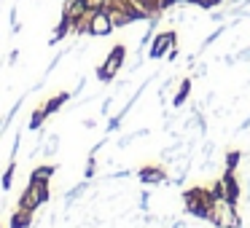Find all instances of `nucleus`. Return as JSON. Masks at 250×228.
<instances>
[{
    "instance_id": "9b49d317",
    "label": "nucleus",
    "mask_w": 250,
    "mask_h": 228,
    "mask_svg": "<svg viewBox=\"0 0 250 228\" xmlns=\"http://www.w3.org/2000/svg\"><path fill=\"white\" fill-rule=\"evenodd\" d=\"M57 174V167L54 164H38V167L30 172V180H35V183H51V177Z\"/></svg>"
},
{
    "instance_id": "4be33fe9",
    "label": "nucleus",
    "mask_w": 250,
    "mask_h": 228,
    "mask_svg": "<svg viewBox=\"0 0 250 228\" xmlns=\"http://www.w3.org/2000/svg\"><path fill=\"white\" fill-rule=\"evenodd\" d=\"M202 76H207V65H205V62L194 65V78H202Z\"/></svg>"
},
{
    "instance_id": "6ab92c4d",
    "label": "nucleus",
    "mask_w": 250,
    "mask_h": 228,
    "mask_svg": "<svg viewBox=\"0 0 250 228\" xmlns=\"http://www.w3.org/2000/svg\"><path fill=\"white\" fill-rule=\"evenodd\" d=\"M239 158H242V153L239 151H229L226 153V158H223V169H237V164H239Z\"/></svg>"
},
{
    "instance_id": "dca6fc26",
    "label": "nucleus",
    "mask_w": 250,
    "mask_h": 228,
    "mask_svg": "<svg viewBox=\"0 0 250 228\" xmlns=\"http://www.w3.org/2000/svg\"><path fill=\"white\" fill-rule=\"evenodd\" d=\"M57 151H60V134H49V137H46V145H43V151H41V153H43V158H51Z\"/></svg>"
},
{
    "instance_id": "a211bd4d",
    "label": "nucleus",
    "mask_w": 250,
    "mask_h": 228,
    "mask_svg": "<svg viewBox=\"0 0 250 228\" xmlns=\"http://www.w3.org/2000/svg\"><path fill=\"white\" fill-rule=\"evenodd\" d=\"M226 30H229V27H226V24H218V27H215V30H212V35H207V38H205V40H202V46H199V51H205V49H207V46H212V43H215V40H218V38H221V35H223V33H226Z\"/></svg>"
},
{
    "instance_id": "2eb2a0df",
    "label": "nucleus",
    "mask_w": 250,
    "mask_h": 228,
    "mask_svg": "<svg viewBox=\"0 0 250 228\" xmlns=\"http://www.w3.org/2000/svg\"><path fill=\"white\" fill-rule=\"evenodd\" d=\"M14 174H17V158H11L8 167H6V172L0 174V188H3V190H8L14 185Z\"/></svg>"
},
{
    "instance_id": "423d86ee",
    "label": "nucleus",
    "mask_w": 250,
    "mask_h": 228,
    "mask_svg": "<svg viewBox=\"0 0 250 228\" xmlns=\"http://www.w3.org/2000/svg\"><path fill=\"white\" fill-rule=\"evenodd\" d=\"M178 43V33L175 30H164V33H156L151 40V46H148V57L151 59H162V57H167L169 46Z\"/></svg>"
},
{
    "instance_id": "7c9ffc66",
    "label": "nucleus",
    "mask_w": 250,
    "mask_h": 228,
    "mask_svg": "<svg viewBox=\"0 0 250 228\" xmlns=\"http://www.w3.org/2000/svg\"><path fill=\"white\" fill-rule=\"evenodd\" d=\"M248 201H250V177H248Z\"/></svg>"
},
{
    "instance_id": "9d476101",
    "label": "nucleus",
    "mask_w": 250,
    "mask_h": 228,
    "mask_svg": "<svg viewBox=\"0 0 250 228\" xmlns=\"http://www.w3.org/2000/svg\"><path fill=\"white\" fill-rule=\"evenodd\" d=\"M191 83H194V78H183V81L178 83V92H175V97H172V108H183V105L188 102Z\"/></svg>"
},
{
    "instance_id": "412c9836",
    "label": "nucleus",
    "mask_w": 250,
    "mask_h": 228,
    "mask_svg": "<svg viewBox=\"0 0 250 228\" xmlns=\"http://www.w3.org/2000/svg\"><path fill=\"white\" fill-rule=\"evenodd\" d=\"M186 6H196V8H205V11H210L212 8V0H183Z\"/></svg>"
},
{
    "instance_id": "c756f323",
    "label": "nucleus",
    "mask_w": 250,
    "mask_h": 228,
    "mask_svg": "<svg viewBox=\"0 0 250 228\" xmlns=\"http://www.w3.org/2000/svg\"><path fill=\"white\" fill-rule=\"evenodd\" d=\"M221 3H226V0H212V8H215V6H221Z\"/></svg>"
},
{
    "instance_id": "f8f14e48",
    "label": "nucleus",
    "mask_w": 250,
    "mask_h": 228,
    "mask_svg": "<svg viewBox=\"0 0 250 228\" xmlns=\"http://www.w3.org/2000/svg\"><path fill=\"white\" fill-rule=\"evenodd\" d=\"M86 190H89V180H86V177H83V183H78V185H73V188H70V190H67V193H65V196H62V201H65V209H70V207H73V204H76V201H78V199H81V196H83V193H86Z\"/></svg>"
},
{
    "instance_id": "20e7f679",
    "label": "nucleus",
    "mask_w": 250,
    "mask_h": 228,
    "mask_svg": "<svg viewBox=\"0 0 250 228\" xmlns=\"http://www.w3.org/2000/svg\"><path fill=\"white\" fill-rule=\"evenodd\" d=\"M113 22H110V14H108V0H97L89 11V30L86 35L92 38H108L113 33Z\"/></svg>"
},
{
    "instance_id": "5701e85b",
    "label": "nucleus",
    "mask_w": 250,
    "mask_h": 228,
    "mask_svg": "<svg viewBox=\"0 0 250 228\" xmlns=\"http://www.w3.org/2000/svg\"><path fill=\"white\" fill-rule=\"evenodd\" d=\"M180 3H183V0H162V8H164V11H169L172 6H180ZM183 6H186V3H183Z\"/></svg>"
},
{
    "instance_id": "39448f33",
    "label": "nucleus",
    "mask_w": 250,
    "mask_h": 228,
    "mask_svg": "<svg viewBox=\"0 0 250 228\" xmlns=\"http://www.w3.org/2000/svg\"><path fill=\"white\" fill-rule=\"evenodd\" d=\"M126 62V46H113V49L108 51V57H105V62L97 67V81L103 83H110L116 76H119V70L124 67Z\"/></svg>"
},
{
    "instance_id": "7ed1b4c3",
    "label": "nucleus",
    "mask_w": 250,
    "mask_h": 228,
    "mask_svg": "<svg viewBox=\"0 0 250 228\" xmlns=\"http://www.w3.org/2000/svg\"><path fill=\"white\" fill-rule=\"evenodd\" d=\"M49 185H51V183H35V180H30L27 188H24L22 196H19L17 207H19V209H27V212H33V215H35V212H38L41 207H43L46 201L51 199Z\"/></svg>"
},
{
    "instance_id": "c85d7f7f",
    "label": "nucleus",
    "mask_w": 250,
    "mask_h": 228,
    "mask_svg": "<svg viewBox=\"0 0 250 228\" xmlns=\"http://www.w3.org/2000/svg\"><path fill=\"white\" fill-rule=\"evenodd\" d=\"M245 129H250V115L242 121V124H239V132H245Z\"/></svg>"
},
{
    "instance_id": "4468645a",
    "label": "nucleus",
    "mask_w": 250,
    "mask_h": 228,
    "mask_svg": "<svg viewBox=\"0 0 250 228\" xmlns=\"http://www.w3.org/2000/svg\"><path fill=\"white\" fill-rule=\"evenodd\" d=\"M30 226H33V212L19 209V207H17V212L11 215V223H8V228H30Z\"/></svg>"
},
{
    "instance_id": "2f4dec72",
    "label": "nucleus",
    "mask_w": 250,
    "mask_h": 228,
    "mask_svg": "<svg viewBox=\"0 0 250 228\" xmlns=\"http://www.w3.org/2000/svg\"><path fill=\"white\" fill-rule=\"evenodd\" d=\"M0 228H3V226H0Z\"/></svg>"
},
{
    "instance_id": "f257e3e1",
    "label": "nucleus",
    "mask_w": 250,
    "mask_h": 228,
    "mask_svg": "<svg viewBox=\"0 0 250 228\" xmlns=\"http://www.w3.org/2000/svg\"><path fill=\"white\" fill-rule=\"evenodd\" d=\"M210 223L215 228H242V217L237 212V201H229L226 196H212Z\"/></svg>"
},
{
    "instance_id": "1a4fd4ad",
    "label": "nucleus",
    "mask_w": 250,
    "mask_h": 228,
    "mask_svg": "<svg viewBox=\"0 0 250 228\" xmlns=\"http://www.w3.org/2000/svg\"><path fill=\"white\" fill-rule=\"evenodd\" d=\"M70 97H73L70 92H60V94H54L51 99H46V102L41 105V108H43V113L51 118V115H54L57 110H62V108H65V105H67V99H70Z\"/></svg>"
},
{
    "instance_id": "aec40b11",
    "label": "nucleus",
    "mask_w": 250,
    "mask_h": 228,
    "mask_svg": "<svg viewBox=\"0 0 250 228\" xmlns=\"http://www.w3.org/2000/svg\"><path fill=\"white\" fill-rule=\"evenodd\" d=\"M94 174H97V156H92V153H89V158H86V169H83V177L92 180Z\"/></svg>"
},
{
    "instance_id": "6e6552de",
    "label": "nucleus",
    "mask_w": 250,
    "mask_h": 228,
    "mask_svg": "<svg viewBox=\"0 0 250 228\" xmlns=\"http://www.w3.org/2000/svg\"><path fill=\"white\" fill-rule=\"evenodd\" d=\"M137 180L143 185H162V183H167V169L159 167V164H148V167H143L137 172Z\"/></svg>"
},
{
    "instance_id": "b1692460",
    "label": "nucleus",
    "mask_w": 250,
    "mask_h": 228,
    "mask_svg": "<svg viewBox=\"0 0 250 228\" xmlns=\"http://www.w3.org/2000/svg\"><path fill=\"white\" fill-rule=\"evenodd\" d=\"M178 54H180V51H178V43H175V46H169V51H167V59H169V62H175V59H178Z\"/></svg>"
},
{
    "instance_id": "ddd939ff",
    "label": "nucleus",
    "mask_w": 250,
    "mask_h": 228,
    "mask_svg": "<svg viewBox=\"0 0 250 228\" xmlns=\"http://www.w3.org/2000/svg\"><path fill=\"white\" fill-rule=\"evenodd\" d=\"M70 33H73V22L65 17V14H62V17H60V24L54 27V35H51V40H49V43H51V46H57L60 40H65Z\"/></svg>"
},
{
    "instance_id": "f3484780",
    "label": "nucleus",
    "mask_w": 250,
    "mask_h": 228,
    "mask_svg": "<svg viewBox=\"0 0 250 228\" xmlns=\"http://www.w3.org/2000/svg\"><path fill=\"white\" fill-rule=\"evenodd\" d=\"M49 118V115L43 113V108H35V113H33V118H30V124H27V129L30 132H38L41 126H43V121Z\"/></svg>"
},
{
    "instance_id": "f03ea898",
    "label": "nucleus",
    "mask_w": 250,
    "mask_h": 228,
    "mask_svg": "<svg viewBox=\"0 0 250 228\" xmlns=\"http://www.w3.org/2000/svg\"><path fill=\"white\" fill-rule=\"evenodd\" d=\"M183 204L186 212L199 220H210V212H212V190L202 188V185H194V188L183 190Z\"/></svg>"
},
{
    "instance_id": "393cba45",
    "label": "nucleus",
    "mask_w": 250,
    "mask_h": 228,
    "mask_svg": "<svg viewBox=\"0 0 250 228\" xmlns=\"http://www.w3.org/2000/svg\"><path fill=\"white\" fill-rule=\"evenodd\" d=\"M237 62H250V46H248V49H242V51L237 54Z\"/></svg>"
},
{
    "instance_id": "0eeeda50",
    "label": "nucleus",
    "mask_w": 250,
    "mask_h": 228,
    "mask_svg": "<svg viewBox=\"0 0 250 228\" xmlns=\"http://www.w3.org/2000/svg\"><path fill=\"white\" fill-rule=\"evenodd\" d=\"M212 196H226L229 201L239 199V183H237V174H234L231 169H223L221 180L212 185Z\"/></svg>"
},
{
    "instance_id": "cd10ccee",
    "label": "nucleus",
    "mask_w": 250,
    "mask_h": 228,
    "mask_svg": "<svg viewBox=\"0 0 250 228\" xmlns=\"http://www.w3.org/2000/svg\"><path fill=\"white\" fill-rule=\"evenodd\" d=\"M110 108H113V97H108V99H105V102H103V113H108Z\"/></svg>"
},
{
    "instance_id": "bb28decb",
    "label": "nucleus",
    "mask_w": 250,
    "mask_h": 228,
    "mask_svg": "<svg viewBox=\"0 0 250 228\" xmlns=\"http://www.w3.org/2000/svg\"><path fill=\"white\" fill-rule=\"evenodd\" d=\"M17 59H19V51H17V49H14V51H11V54H8V65H17Z\"/></svg>"
},
{
    "instance_id": "a878e982",
    "label": "nucleus",
    "mask_w": 250,
    "mask_h": 228,
    "mask_svg": "<svg viewBox=\"0 0 250 228\" xmlns=\"http://www.w3.org/2000/svg\"><path fill=\"white\" fill-rule=\"evenodd\" d=\"M210 19H212L215 24H221L223 19H226V14H221V11H212V14H210Z\"/></svg>"
}]
</instances>
